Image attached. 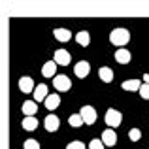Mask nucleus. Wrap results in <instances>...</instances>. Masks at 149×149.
I'll list each match as a JSON object with an SVG mask.
<instances>
[{
    "instance_id": "obj_25",
    "label": "nucleus",
    "mask_w": 149,
    "mask_h": 149,
    "mask_svg": "<svg viewBox=\"0 0 149 149\" xmlns=\"http://www.w3.org/2000/svg\"><path fill=\"white\" fill-rule=\"evenodd\" d=\"M66 149H85V143L76 140V142H70L68 146H66Z\"/></svg>"
},
{
    "instance_id": "obj_23",
    "label": "nucleus",
    "mask_w": 149,
    "mask_h": 149,
    "mask_svg": "<svg viewBox=\"0 0 149 149\" xmlns=\"http://www.w3.org/2000/svg\"><path fill=\"white\" fill-rule=\"evenodd\" d=\"M138 93L143 100H149V83H142V87H140Z\"/></svg>"
},
{
    "instance_id": "obj_17",
    "label": "nucleus",
    "mask_w": 149,
    "mask_h": 149,
    "mask_svg": "<svg viewBox=\"0 0 149 149\" xmlns=\"http://www.w3.org/2000/svg\"><path fill=\"white\" fill-rule=\"evenodd\" d=\"M36 111H38V104H36V102H32V100H26L25 104H23V113H25V117H30V115H34Z\"/></svg>"
},
{
    "instance_id": "obj_10",
    "label": "nucleus",
    "mask_w": 149,
    "mask_h": 149,
    "mask_svg": "<svg viewBox=\"0 0 149 149\" xmlns=\"http://www.w3.org/2000/svg\"><path fill=\"white\" fill-rule=\"evenodd\" d=\"M130 58H132V55H130L128 49L121 47V49L115 51V61L119 62V64H127V62H130Z\"/></svg>"
},
{
    "instance_id": "obj_4",
    "label": "nucleus",
    "mask_w": 149,
    "mask_h": 149,
    "mask_svg": "<svg viewBox=\"0 0 149 149\" xmlns=\"http://www.w3.org/2000/svg\"><path fill=\"white\" fill-rule=\"evenodd\" d=\"M53 61L57 62L58 66H68L70 61H72V57H70V53L66 49H57L53 55Z\"/></svg>"
},
{
    "instance_id": "obj_20",
    "label": "nucleus",
    "mask_w": 149,
    "mask_h": 149,
    "mask_svg": "<svg viewBox=\"0 0 149 149\" xmlns=\"http://www.w3.org/2000/svg\"><path fill=\"white\" fill-rule=\"evenodd\" d=\"M68 123H70V127L77 128V127H81V125H85V121H83V117H81V113H74V115H70Z\"/></svg>"
},
{
    "instance_id": "obj_18",
    "label": "nucleus",
    "mask_w": 149,
    "mask_h": 149,
    "mask_svg": "<svg viewBox=\"0 0 149 149\" xmlns=\"http://www.w3.org/2000/svg\"><path fill=\"white\" fill-rule=\"evenodd\" d=\"M76 42L79 45H83V47H87V45L91 44V34H89L87 30H81V32L76 34Z\"/></svg>"
},
{
    "instance_id": "obj_24",
    "label": "nucleus",
    "mask_w": 149,
    "mask_h": 149,
    "mask_svg": "<svg viewBox=\"0 0 149 149\" xmlns=\"http://www.w3.org/2000/svg\"><path fill=\"white\" fill-rule=\"evenodd\" d=\"M106 143L102 142V140H91V143H89V149H104Z\"/></svg>"
},
{
    "instance_id": "obj_14",
    "label": "nucleus",
    "mask_w": 149,
    "mask_h": 149,
    "mask_svg": "<svg viewBox=\"0 0 149 149\" xmlns=\"http://www.w3.org/2000/svg\"><path fill=\"white\" fill-rule=\"evenodd\" d=\"M44 104H45V108H47V109H51V111H53V109L58 108V104H61V96H58L57 93H53V95H49L47 98H45Z\"/></svg>"
},
{
    "instance_id": "obj_3",
    "label": "nucleus",
    "mask_w": 149,
    "mask_h": 149,
    "mask_svg": "<svg viewBox=\"0 0 149 149\" xmlns=\"http://www.w3.org/2000/svg\"><path fill=\"white\" fill-rule=\"evenodd\" d=\"M53 85H55V89H57V91H61V93L70 91V89H72V81H70V77L62 76V74L53 77Z\"/></svg>"
},
{
    "instance_id": "obj_12",
    "label": "nucleus",
    "mask_w": 149,
    "mask_h": 149,
    "mask_svg": "<svg viewBox=\"0 0 149 149\" xmlns=\"http://www.w3.org/2000/svg\"><path fill=\"white\" fill-rule=\"evenodd\" d=\"M57 62L55 61H49V62H45L44 64V68H42V76H45V77H55V74H57Z\"/></svg>"
},
{
    "instance_id": "obj_21",
    "label": "nucleus",
    "mask_w": 149,
    "mask_h": 149,
    "mask_svg": "<svg viewBox=\"0 0 149 149\" xmlns=\"http://www.w3.org/2000/svg\"><path fill=\"white\" fill-rule=\"evenodd\" d=\"M23 149H40V142L29 138V140H25V143H23Z\"/></svg>"
},
{
    "instance_id": "obj_7",
    "label": "nucleus",
    "mask_w": 149,
    "mask_h": 149,
    "mask_svg": "<svg viewBox=\"0 0 149 149\" xmlns=\"http://www.w3.org/2000/svg\"><path fill=\"white\" fill-rule=\"evenodd\" d=\"M44 127H45V130L55 132L58 127H61V121H58L57 115H47V117H45V121H44Z\"/></svg>"
},
{
    "instance_id": "obj_8",
    "label": "nucleus",
    "mask_w": 149,
    "mask_h": 149,
    "mask_svg": "<svg viewBox=\"0 0 149 149\" xmlns=\"http://www.w3.org/2000/svg\"><path fill=\"white\" fill-rule=\"evenodd\" d=\"M102 142H104L108 147L115 146V143H117V134H115V130H111V128L104 130V132H102Z\"/></svg>"
},
{
    "instance_id": "obj_13",
    "label": "nucleus",
    "mask_w": 149,
    "mask_h": 149,
    "mask_svg": "<svg viewBox=\"0 0 149 149\" xmlns=\"http://www.w3.org/2000/svg\"><path fill=\"white\" fill-rule=\"evenodd\" d=\"M53 36L57 38L58 42H68L70 38H72V32H70V29H55Z\"/></svg>"
},
{
    "instance_id": "obj_19",
    "label": "nucleus",
    "mask_w": 149,
    "mask_h": 149,
    "mask_svg": "<svg viewBox=\"0 0 149 149\" xmlns=\"http://www.w3.org/2000/svg\"><path fill=\"white\" fill-rule=\"evenodd\" d=\"M23 128H25V130H36L38 128V119L34 115L25 117V119H23Z\"/></svg>"
},
{
    "instance_id": "obj_22",
    "label": "nucleus",
    "mask_w": 149,
    "mask_h": 149,
    "mask_svg": "<svg viewBox=\"0 0 149 149\" xmlns=\"http://www.w3.org/2000/svg\"><path fill=\"white\" fill-rule=\"evenodd\" d=\"M128 138H130L132 142H138V140L142 138V132H140V128H130V130H128Z\"/></svg>"
},
{
    "instance_id": "obj_2",
    "label": "nucleus",
    "mask_w": 149,
    "mask_h": 149,
    "mask_svg": "<svg viewBox=\"0 0 149 149\" xmlns=\"http://www.w3.org/2000/svg\"><path fill=\"white\" fill-rule=\"evenodd\" d=\"M106 123L109 125V127H119L121 123H123V113L121 111H117V109H113V108H109L108 111H106Z\"/></svg>"
},
{
    "instance_id": "obj_11",
    "label": "nucleus",
    "mask_w": 149,
    "mask_h": 149,
    "mask_svg": "<svg viewBox=\"0 0 149 149\" xmlns=\"http://www.w3.org/2000/svg\"><path fill=\"white\" fill-rule=\"evenodd\" d=\"M34 89H36V85H34L32 77H21V79H19V91H23V93H32Z\"/></svg>"
},
{
    "instance_id": "obj_15",
    "label": "nucleus",
    "mask_w": 149,
    "mask_h": 149,
    "mask_svg": "<svg viewBox=\"0 0 149 149\" xmlns=\"http://www.w3.org/2000/svg\"><path fill=\"white\" fill-rule=\"evenodd\" d=\"M121 87H123L125 91L134 93V91H140V87H142V81H140V79H127V81H123V85H121Z\"/></svg>"
},
{
    "instance_id": "obj_26",
    "label": "nucleus",
    "mask_w": 149,
    "mask_h": 149,
    "mask_svg": "<svg viewBox=\"0 0 149 149\" xmlns=\"http://www.w3.org/2000/svg\"><path fill=\"white\" fill-rule=\"evenodd\" d=\"M143 83H149V74H146V76H143Z\"/></svg>"
},
{
    "instance_id": "obj_9",
    "label": "nucleus",
    "mask_w": 149,
    "mask_h": 149,
    "mask_svg": "<svg viewBox=\"0 0 149 149\" xmlns=\"http://www.w3.org/2000/svg\"><path fill=\"white\" fill-rule=\"evenodd\" d=\"M49 96L47 93V85H36V89H34V100L36 102H45V98Z\"/></svg>"
},
{
    "instance_id": "obj_5",
    "label": "nucleus",
    "mask_w": 149,
    "mask_h": 149,
    "mask_svg": "<svg viewBox=\"0 0 149 149\" xmlns=\"http://www.w3.org/2000/svg\"><path fill=\"white\" fill-rule=\"evenodd\" d=\"M79 113H81V117H83L85 125H95V121H96V109L93 108V106H83Z\"/></svg>"
},
{
    "instance_id": "obj_1",
    "label": "nucleus",
    "mask_w": 149,
    "mask_h": 149,
    "mask_svg": "<svg viewBox=\"0 0 149 149\" xmlns=\"http://www.w3.org/2000/svg\"><path fill=\"white\" fill-rule=\"evenodd\" d=\"M128 40H130V32H128L127 29H113L111 32H109V42H111L113 45L123 47L125 44H128Z\"/></svg>"
},
{
    "instance_id": "obj_16",
    "label": "nucleus",
    "mask_w": 149,
    "mask_h": 149,
    "mask_svg": "<svg viewBox=\"0 0 149 149\" xmlns=\"http://www.w3.org/2000/svg\"><path fill=\"white\" fill-rule=\"evenodd\" d=\"M98 76H100V79L104 81V83H111L113 81V72H111L109 66H102L98 70Z\"/></svg>"
},
{
    "instance_id": "obj_6",
    "label": "nucleus",
    "mask_w": 149,
    "mask_h": 149,
    "mask_svg": "<svg viewBox=\"0 0 149 149\" xmlns=\"http://www.w3.org/2000/svg\"><path fill=\"white\" fill-rule=\"evenodd\" d=\"M89 72H91V64H89L87 61H79L76 66H74V74H76L79 79L87 77V76H89Z\"/></svg>"
}]
</instances>
